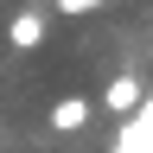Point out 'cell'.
<instances>
[{
  "instance_id": "cell-2",
  "label": "cell",
  "mask_w": 153,
  "mask_h": 153,
  "mask_svg": "<svg viewBox=\"0 0 153 153\" xmlns=\"http://www.w3.org/2000/svg\"><path fill=\"white\" fill-rule=\"evenodd\" d=\"M102 108H115V115H134V108H140V76H115V83L102 89Z\"/></svg>"
},
{
  "instance_id": "cell-1",
  "label": "cell",
  "mask_w": 153,
  "mask_h": 153,
  "mask_svg": "<svg viewBox=\"0 0 153 153\" xmlns=\"http://www.w3.org/2000/svg\"><path fill=\"white\" fill-rule=\"evenodd\" d=\"M7 38L19 51H38V45H45V13H13L7 19Z\"/></svg>"
},
{
  "instance_id": "cell-4",
  "label": "cell",
  "mask_w": 153,
  "mask_h": 153,
  "mask_svg": "<svg viewBox=\"0 0 153 153\" xmlns=\"http://www.w3.org/2000/svg\"><path fill=\"white\" fill-rule=\"evenodd\" d=\"M115 153H153V102L134 115V128H128V140L115 147Z\"/></svg>"
},
{
  "instance_id": "cell-5",
  "label": "cell",
  "mask_w": 153,
  "mask_h": 153,
  "mask_svg": "<svg viewBox=\"0 0 153 153\" xmlns=\"http://www.w3.org/2000/svg\"><path fill=\"white\" fill-rule=\"evenodd\" d=\"M96 7H108V0H57V13H96Z\"/></svg>"
},
{
  "instance_id": "cell-3",
  "label": "cell",
  "mask_w": 153,
  "mask_h": 153,
  "mask_svg": "<svg viewBox=\"0 0 153 153\" xmlns=\"http://www.w3.org/2000/svg\"><path fill=\"white\" fill-rule=\"evenodd\" d=\"M89 121V102L83 96H64V102H51V134H76Z\"/></svg>"
}]
</instances>
